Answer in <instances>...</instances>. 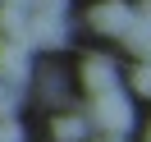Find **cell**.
<instances>
[{
    "label": "cell",
    "mask_w": 151,
    "mask_h": 142,
    "mask_svg": "<svg viewBox=\"0 0 151 142\" xmlns=\"http://www.w3.org/2000/svg\"><path fill=\"white\" fill-rule=\"evenodd\" d=\"M147 142H151V138H147Z\"/></svg>",
    "instance_id": "11"
},
{
    "label": "cell",
    "mask_w": 151,
    "mask_h": 142,
    "mask_svg": "<svg viewBox=\"0 0 151 142\" xmlns=\"http://www.w3.org/2000/svg\"><path fill=\"white\" fill-rule=\"evenodd\" d=\"M87 124H96L101 133H124V138H128V128H133V105H128V96H124V87L96 92Z\"/></svg>",
    "instance_id": "1"
},
{
    "label": "cell",
    "mask_w": 151,
    "mask_h": 142,
    "mask_svg": "<svg viewBox=\"0 0 151 142\" xmlns=\"http://www.w3.org/2000/svg\"><path fill=\"white\" fill-rule=\"evenodd\" d=\"M101 142H128V138H124V133H105Z\"/></svg>",
    "instance_id": "10"
},
{
    "label": "cell",
    "mask_w": 151,
    "mask_h": 142,
    "mask_svg": "<svg viewBox=\"0 0 151 142\" xmlns=\"http://www.w3.org/2000/svg\"><path fill=\"white\" fill-rule=\"evenodd\" d=\"M83 87H87V96L119 87V74H114V64H110L105 55H87V60H83Z\"/></svg>",
    "instance_id": "3"
},
{
    "label": "cell",
    "mask_w": 151,
    "mask_h": 142,
    "mask_svg": "<svg viewBox=\"0 0 151 142\" xmlns=\"http://www.w3.org/2000/svg\"><path fill=\"white\" fill-rule=\"evenodd\" d=\"M133 87H137L142 96H151V64H142L137 74H133Z\"/></svg>",
    "instance_id": "7"
},
{
    "label": "cell",
    "mask_w": 151,
    "mask_h": 142,
    "mask_svg": "<svg viewBox=\"0 0 151 142\" xmlns=\"http://www.w3.org/2000/svg\"><path fill=\"white\" fill-rule=\"evenodd\" d=\"M5 5H14V9H32V0H5Z\"/></svg>",
    "instance_id": "9"
},
{
    "label": "cell",
    "mask_w": 151,
    "mask_h": 142,
    "mask_svg": "<svg viewBox=\"0 0 151 142\" xmlns=\"http://www.w3.org/2000/svg\"><path fill=\"white\" fill-rule=\"evenodd\" d=\"M137 23H142V28H151V0H142V9H137Z\"/></svg>",
    "instance_id": "8"
},
{
    "label": "cell",
    "mask_w": 151,
    "mask_h": 142,
    "mask_svg": "<svg viewBox=\"0 0 151 142\" xmlns=\"http://www.w3.org/2000/svg\"><path fill=\"white\" fill-rule=\"evenodd\" d=\"M50 133H55V142H83L87 138V119L83 115H60V119H50Z\"/></svg>",
    "instance_id": "5"
},
{
    "label": "cell",
    "mask_w": 151,
    "mask_h": 142,
    "mask_svg": "<svg viewBox=\"0 0 151 142\" xmlns=\"http://www.w3.org/2000/svg\"><path fill=\"white\" fill-rule=\"evenodd\" d=\"M133 19H137V9H128L124 0H101L92 9V28L105 32V37H124V32L133 28Z\"/></svg>",
    "instance_id": "2"
},
{
    "label": "cell",
    "mask_w": 151,
    "mask_h": 142,
    "mask_svg": "<svg viewBox=\"0 0 151 142\" xmlns=\"http://www.w3.org/2000/svg\"><path fill=\"white\" fill-rule=\"evenodd\" d=\"M0 142H23V128L14 119H0Z\"/></svg>",
    "instance_id": "6"
},
{
    "label": "cell",
    "mask_w": 151,
    "mask_h": 142,
    "mask_svg": "<svg viewBox=\"0 0 151 142\" xmlns=\"http://www.w3.org/2000/svg\"><path fill=\"white\" fill-rule=\"evenodd\" d=\"M28 78V46H19V41H0V83L5 87H14V83H23Z\"/></svg>",
    "instance_id": "4"
}]
</instances>
